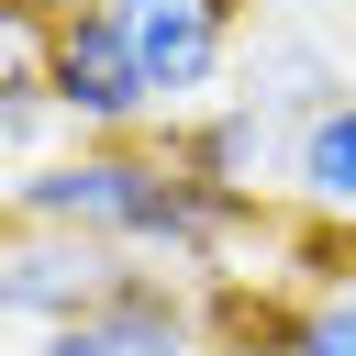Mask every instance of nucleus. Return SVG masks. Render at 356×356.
<instances>
[{"label":"nucleus","mask_w":356,"mask_h":356,"mask_svg":"<svg viewBox=\"0 0 356 356\" xmlns=\"http://www.w3.org/2000/svg\"><path fill=\"white\" fill-rule=\"evenodd\" d=\"M167 189H178L167 145H145V134H67V156L11 167V222H67V234L145 245L156 211H167Z\"/></svg>","instance_id":"f257e3e1"},{"label":"nucleus","mask_w":356,"mask_h":356,"mask_svg":"<svg viewBox=\"0 0 356 356\" xmlns=\"http://www.w3.org/2000/svg\"><path fill=\"white\" fill-rule=\"evenodd\" d=\"M122 278H134V245H111V234L11 222V245H0V312H11V334H56V323L100 312Z\"/></svg>","instance_id":"f03ea898"},{"label":"nucleus","mask_w":356,"mask_h":356,"mask_svg":"<svg viewBox=\"0 0 356 356\" xmlns=\"http://www.w3.org/2000/svg\"><path fill=\"white\" fill-rule=\"evenodd\" d=\"M44 89H56V122H67V134H145V122L167 111L111 0H100V11H56V67H44Z\"/></svg>","instance_id":"7ed1b4c3"},{"label":"nucleus","mask_w":356,"mask_h":356,"mask_svg":"<svg viewBox=\"0 0 356 356\" xmlns=\"http://www.w3.org/2000/svg\"><path fill=\"white\" fill-rule=\"evenodd\" d=\"M111 11H122L134 56H145L167 122H189V111L245 67V0H111Z\"/></svg>","instance_id":"20e7f679"},{"label":"nucleus","mask_w":356,"mask_h":356,"mask_svg":"<svg viewBox=\"0 0 356 356\" xmlns=\"http://www.w3.org/2000/svg\"><path fill=\"white\" fill-rule=\"evenodd\" d=\"M22 356H211V334H200L189 278H167V267H145V256H134V278H122L100 312H78V323L33 334Z\"/></svg>","instance_id":"39448f33"},{"label":"nucleus","mask_w":356,"mask_h":356,"mask_svg":"<svg viewBox=\"0 0 356 356\" xmlns=\"http://www.w3.org/2000/svg\"><path fill=\"white\" fill-rule=\"evenodd\" d=\"M345 89H356V78H345L312 33H256V44H245V111H267V122H323Z\"/></svg>","instance_id":"423d86ee"},{"label":"nucleus","mask_w":356,"mask_h":356,"mask_svg":"<svg viewBox=\"0 0 356 356\" xmlns=\"http://www.w3.org/2000/svg\"><path fill=\"white\" fill-rule=\"evenodd\" d=\"M289 178H300V200H312L323 222H356V89H345L323 122L289 134Z\"/></svg>","instance_id":"0eeeda50"},{"label":"nucleus","mask_w":356,"mask_h":356,"mask_svg":"<svg viewBox=\"0 0 356 356\" xmlns=\"http://www.w3.org/2000/svg\"><path fill=\"white\" fill-rule=\"evenodd\" d=\"M278 356H356V278H345V289H312Z\"/></svg>","instance_id":"6e6552de"}]
</instances>
